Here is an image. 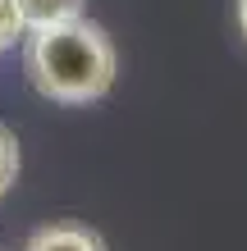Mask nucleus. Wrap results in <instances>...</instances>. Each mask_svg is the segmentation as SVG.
Here are the masks:
<instances>
[{
	"mask_svg": "<svg viewBox=\"0 0 247 251\" xmlns=\"http://www.w3.org/2000/svg\"><path fill=\"white\" fill-rule=\"evenodd\" d=\"M23 73L32 92L55 105H92V100H106L119 78V50L101 23L78 14L64 23L27 27Z\"/></svg>",
	"mask_w": 247,
	"mask_h": 251,
	"instance_id": "1",
	"label": "nucleus"
},
{
	"mask_svg": "<svg viewBox=\"0 0 247 251\" xmlns=\"http://www.w3.org/2000/svg\"><path fill=\"white\" fill-rule=\"evenodd\" d=\"M23 251H110V247H106V238H101L96 228L60 219V224H46V228H37L32 238L23 242Z\"/></svg>",
	"mask_w": 247,
	"mask_h": 251,
	"instance_id": "2",
	"label": "nucleus"
},
{
	"mask_svg": "<svg viewBox=\"0 0 247 251\" xmlns=\"http://www.w3.org/2000/svg\"><path fill=\"white\" fill-rule=\"evenodd\" d=\"M19 9L27 27H46V23H64V19L87 14V0H19Z\"/></svg>",
	"mask_w": 247,
	"mask_h": 251,
	"instance_id": "3",
	"label": "nucleus"
},
{
	"mask_svg": "<svg viewBox=\"0 0 247 251\" xmlns=\"http://www.w3.org/2000/svg\"><path fill=\"white\" fill-rule=\"evenodd\" d=\"M23 174V151H19V137L0 124V201L14 192V183H19Z\"/></svg>",
	"mask_w": 247,
	"mask_h": 251,
	"instance_id": "4",
	"label": "nucleus"
},
{
	"mask_svg": "<svg viewBox=\"0 0 247 251\" xmlns=\"http://www.w3.org/2000/svg\"><path fill=\"white\" fill-rule=\"evenodd\" d=\"M23 37H27V23H23L19 0H0V55L23 46Z\"/></svg>",
	"mask_w": 247,
	"mask_h": 251,
	"instance_id": "5",
	"label": "nucleus"
},
{
	"mask_svg": "<svg viewBox=\"0 0 247 251\" xmlns=\"http://www.w3.org/2000/svg\"><path fill=\"white\" fill-rule=\"evenodd\" d=\"M234 19H238V32H243V41H247V0H238V5H234Z\"/></svg>",
	"mask_w": 247,
	"mask_h": 251,
	"instance_id": "6",
	"label": "nucleus"
}]
</instances>
